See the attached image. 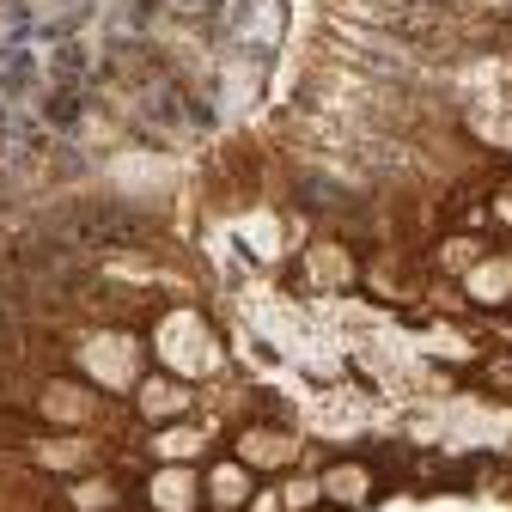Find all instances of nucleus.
I'll use <instances>...</instances> for the list:
<instances>
[{
    "instance_id": "obj_1",
    "label": "nucleus",
    "mask_w": 512,
    "mask_h": 512,
    "mask_svg": "<svg viewBox=\"0 0 512 512\" xmlns=\"http://www.w3.org/2000/svg\"><path fill=\"white\" fill-rule=\"evenodd\" d=\"M153 354H159V366H165L171 378H183V384L214 378V372L226 366V342L214 336L208 317H202V311H189V305H177V311H165V317H159V330H153Z\"/></svg>"
},
{
    "instance_id": "obj_2",
    "label": "nucleus",
    "mask_w": 512,
    "mask_h": 512,
    "mask_svg": "<svg viewBox=\"0 0 512 512\" xmlns=\"http://www.w3.org/2000/svg\"><path fill=\"white\" fill-rule=\"evenodd\" d=\"M74 360H80V378L92 384V391H104V397H128L147 378L141 372L147 366V348H141L135 330H92V336H80Z\"/></svg>"
},
{
    "instance_id": "obj_3",
    "label": "nucleus",
    "mask_w": 512,
    "mask_h": 512,
    "mask_svg": "<svg viewBox=\"0 0 512 512\" xmlns=\"http://www.w3.org/2000/svg\"><path fill=\"white\" fill-rule=\"evenodd\" d=\"M470 128L488 141V147H506L512 153V68H488L470 92Z\"/></svg>"
},
{
    "instance_id": "obj_4",
    "label": "nucleus",
    "mask_w": 512,
    "mask_h": 512,
    "mask_svg": "<svg viewBox=\"0 0 512 512\" xmlns=\"http://www.w3.org/2000/svg\"><path fill=\"white\" fill-rule=\"evenodd\" d=\"M98 397L104 391H92V384H80V378H49L43 397H37V409L55 427H86V421H98Z\"/></svg>"
},
{
    "instance_id": "obj_5",
    "label": "nucleus",
    "mask_w": 512,
    "mask_h": 512,
    "mask_svg": "<svg viewBox=\"0 0 512 512\" xmlns=\"http://www.w3.org/2000/svg\"><path fill=\"white\" fill-rule=\"evenodd\" d=\"M147 500L153 512H196L202 506V470H189V464H159L147 476Z\"/></svg>"
},
{
    "instance_id": "obj_6",
    "label": "nucleus",
    "mask_w": 512,
    "mask_h": 512,
    "mask_svg": "<svg viewBox=\"0 0 512 512\" xmlns=\"http://www.w3.org/2000/svg\"><path fill=\"white\" fill-rule=\"evenodd\" d=\"M299 458V433H287V427H244L238 433V464H250V470H287Z\"/></svg>"
},
{
    "instance_id": "obj_7",
    "label": "nucleus",
    "mask_w": 512,
    "mask_h": 512,
    "mask_svg": "<svg viewBox=\"0 0 512 512\" xmlns=\"http://www.w3.org/2000/svg\"><path fill=\"white\" fill-rule=\"evenodd\" d=\"M250 494H256V470H250V464L220 458L214 470H202V500H208L214 512H238V506H250Z\"/></svg>"
},
{
    "instance_id": "obj_8",
    "label": "nucleus",
    "mask_w": 512,
    "mask_h": 512,
    "mask_svg": "<svg viewBox=\"0 0 512 512\" xmlns=\"http://www.w3.org/2000/svg\"><path fill=\"white\" fill-rule=\"evenodd\" d=\"M464 293L470 305H512V250H482L476 263L464 269Z\"/></svg>"
},
{
    "instance_id": "obj_9",
    "label": "nucleus",
    "mask_w": 512,
    "mask_h": 512,
    "mask_svg": "<svg viewBox=\"0 0 512 512\" xmlns=\"http://www.w3.org/2000/svg\"><path fill=\"white\" fill-rule=\"evenodd\" d=\"M135 403H141V421H177V415H189V384L171 372H147L135 384Z\"/></svg>"
},
{
    "instance_id": "obj_10",
    "label": "nucleus",
    "mask_w": 512,
    "mask_h": 512,
    "mask_svg": "<svg viewBox=\"0 0 512 512\" xmlns=\"http://www.w3.org/2000/svg\"><path fill=\"white\" fill-rule=\"evenodd\" d=\"M354 275H360V269H354L348 244L317 238V244L305 250V281H311V287H330V293H336V287H354Z\"/></svg>"
},
{
    "instance_id": "obj_11",
    "label": "nucleus",
    "mask_w": 512,
    "mask_h": 512,
    "mask_svg": "<svg viewBox=\"0 0 512 512\" xmlns=\"http://www.w3.org/2000/svg\"><path fill=\"white\" fill-rule=\"evenodd\" d=\"M317 482H324V500L336 506V512H354V506H366L372 500V470L366 464H330L324 476H317Z\"/></svg>"
},
{
    "instance_id": "obj_12",
    "label": "nucleus",
    "mask_w": 512,
    "mask_h": 512,
    "mask_svg": "<svg viewBox=\"0 0 512 512\" xmlns=\"http://www.w3.org/2000/svg\"><path fill=\"white\" fill-rule=\"evenodd\" d=\"M37 464L43 470H86L92 464V439H43L37 445Z\"/></svg>"
},
{
    "instance_id": "obj_13",
    "label": "nucleus",
    "mask_w": 512,
    "mask_h": 512,
    "mask_svg": "<svg viewBox=\"0 0 512 512\" xmlns=\"http://www.w3.org/2000/svg\"><path fill=\"white\" fill-rule=\"evenodd\" d=\"M153 445H159V458H165V464H189V458H196L202 445H208V433H202V427H165Z\"/></svg>"
},
{
    "instance_id": "obj_14",
    "label": "nucleus",
    "mask_w": 512,
    "mask_h": 512,
    "mask_svg": "<svg viewBox=\"0 0 512 512\" xmlns=\"http://www.w3.org/2000/svg\"><path fill=\"white\" fill-rule=\"evenodd\" d=\"M317 500H324V482H317V476H287L281 482V506L287 512H311Z\"/></svg>"
},
{
    "instance_id": "obj_15",
    "label": "nucleus",
    "mask_w": 512,
    "mask_h": 512,
    "mask_svg": "<svg viewBox=\"0 0 512 512\" xmlns=\"http://www.w3.org/2000/svg\"><path fill=\"white\" fill-rule=\"evenodd\" d=\"M74 506L80 512H104V506H116V488L104 476H86V482H74Z\"/></svg>"
},
{
    "instance_id": "obj_16",
    "label": "nucleus",
    "mask_w": 512,
    "mask_h": 512,
    "mask_svg": "<svg viewBox=\"0 0 512 512\" xmlns=\"http://www.w3.org/2000/svg\"><path fill=\"white\" fill-rule=\"evenodd\" d=\"M494 220H500V226H512V183H506L500 196H494Z\"/></svg>"
},
{
    "instance_id": "obj_17",
    "label": "nucleus",
    "mask_w": 512,
    "mask_h": 512,
    "mask_svg": "<svg viewBox=\"0 0 512 512\" xmlns=\"http://www.w3.org/2000/svg\"><path fill=\"white\" fill-rule=\"evenodd\" d=\"M488 7H512V0H488Z\"/></svg>"
},
{
    "instance_id": "obj_18",
    "label": "nucleus",
    "mask_w": 512,
    "mask_h": 512,
    "mask_svg": "<svg viewBox=\"0 0 512 512\" xmlns=\"http://www.w3.org/2000/svg\"><path fill=\"white\" fill-rule=\"evenodd\" d=\"M311 512H317V506H311Z\"/></svg>"
}]
</instances>
